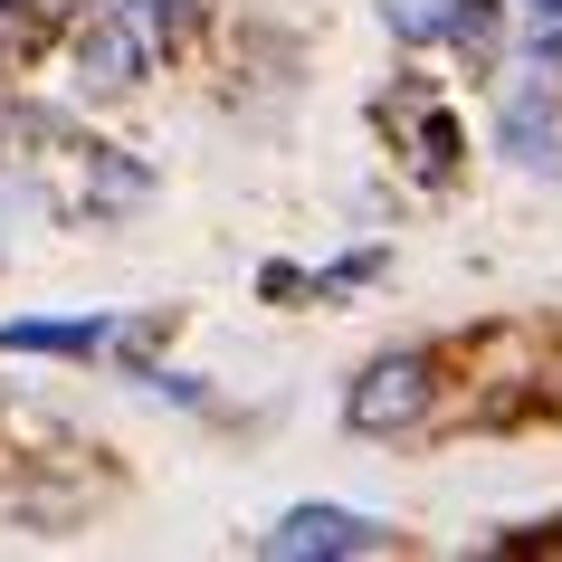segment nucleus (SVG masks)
Masks as SVG:
<instances>
[{"label": "nucleus", "instance_id": "obj_1", "mask_svg": "<svg viewBox=\"0 0 562 562\" xmlns=\"http://www.w3.org/2000/svg\"><path fill=\"white\" fill-rule=\"evenodd\" d=\"M20 172H38V191H48L58 220H124V210L153 201V172H144V162H124L115 144H87L77 124H67L48 153H30Z\"/></svg>", "mask_w": 562, "mask_h": 562}, {"label": "nucleus", "instance_id": "obj_2", "mask_svg": "<svg viewBox=\"0 0 562 562\" xmlns=\"http://www.w3.org/2000/svg\"><path fill=\"white\" fill-rule=\"evenodd\" d=\"M505 162L515 172H562V20L553 30H533V58L515 67V87H505Z\"/></svg>", "mask_w": 562, "mask_h": 562}, {"label": "nucleus", "instance_id": "obj_3", "mask_svg": "<svg viewBox=\"0 0 562 562\" xmlns=\"http://www.w3.org/2000/svg\"><path fill=\"white\" fill-rule=\"evenodd\" d=\"M439 353H419V344H401V353H372L353 372V391H344V419H353L362 439H401V429H419V419L439 411Z\"/></svg>", "mask_w": 562, "mask_h": 562}, {"label": "nucleus", "instance_id": "obj_4", "mask_svg": "<svg viewBox=\"0 0 562 562\" xmlns=\"http://www.w3.org/2000/svg\"><path fill=\"white\" fill-rule=\"evenodd\" d=\"M67 67H77V87H87V95H134L162 58L144 48V30L124 20L115 0H105V10H87V20H77V38H67Z\"/></svg>", "mask_w": 562, "mask_h": 562}, {"label": "nucleus", "instance_id": "obj_5", "mask_svg": "<svg viewBox=\"0 0 562 562\" xmlns=\"http://www.w3.org/2000/svg\"><path fill=\"white\" fill-rule=\"evenodd\" d=\"M267 553L277 562H353V553H391L382 515H353V505H296L267 525Z\"/></svg>", "mask_w": 562, "mask_h": 562}, {"label": "nucleus", "instance_id": "obj_6", "mask_svg": "<svg viewBox=\"0 0 562 562\" xmlns=\"http://www.w3.org/2000/svg\"><path fill=\"white\" fill-rule=\"evenodd\" d=\"M382 124H391V144L411 153L419 181H448V172H458V115H448L439 95H391Z\"/></svg>", "mask_w": 562, "mask_h": 562}, {"label": "nucleus", "instance_id": "obj_7", "mask_svg": "<svg viewBox=\"0 0 562 562\" xmlns=\"http://www.w3.org/2000/svg\"><path fill=\"white\" fill-rule=\"evenodd\" d=\"M115 10L144 30L153 58H172V48H191V38L210 30V0H115Z\"/></svg>", "mask_w": 562, "mask_h": 562}, {"label": "nucleus", "instance_id": "obj_8", "mask_svg": "<svg viewBox=\"0 0 562 562\" xmlns=\"http://www.w3.org/2000/svg\"><path fill=\"white\" fill-rule=\"evenodd\" d=\"M458 20H468V0H382V30L401 48H448Z\"/></svg>", "mask_w": 562, "mask_h": 562}, {"label": "nucleus", "instance_id": "obj_9", "mask_svg": "<svg viewBox=\"0 0 562 562\" xmlns=\"http://www.w3.org/2000/svg\"><path fill=\"white\" fill-rule=\"evenodd\" d=\"M0 344H10V353H105V344H115V325H105V315H67V325H10L0 334Z\"/></svg>", "mask_w": 562, "mask_h": 562}, {"label": "nucleus", "instance_id": "obj_10", "mask_svg": "<svg viewBox=\"0 0 562 562\" xmlns=\"http://www.w3.org/2000/svg\"><path fill=\"white\" fill-rule=\"evenodd\" d=\"M30 10H48V0H0V20H30Z\"/></svg>", "mask_w": 562, "mask_h": 562}, {"label": "nucleus", "instance_id": "obj_11", "mask_svg": "<svg viewBox=\"0 0 562 562\" xmlns=\"http://www.w3.org/2000/svg\"><path fill=\"white\" fill-rule=\"evenodd\" d=\"M525 10H533V20H562V0H525Z\"/></svg>", "mask_w": 562, "mask_h": 562}]
</instances>
